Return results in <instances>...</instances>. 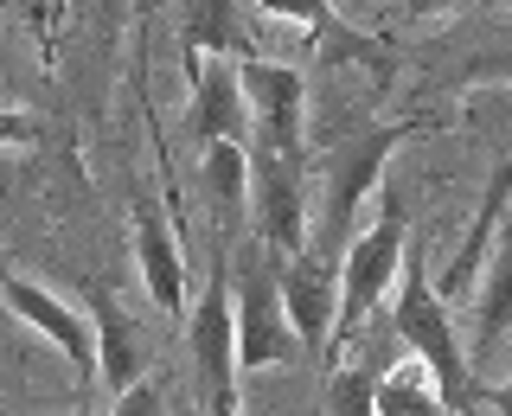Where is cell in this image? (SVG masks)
<instances>
[{"label":"cell","mask_w":512,"mask_h":416,"mask_svg":"<svg viewBox=\"0 0 512 416\" xmlns=\"http://www.w3.org/2000/svg\"><path fill=\"white\" fill-rule=\"evenodd\" d=\"M397 333H404L410 359L429 365V378H436L442 391V410H493L500 404V384L474 378L468 359H461V333H455V308L429 288V269H423V244H404L397 256Z\"/></svg>","instance_id":"6da1fadb"},{"label":"cell","mask_w":512,"mask_h":416,"mask_svg":"<svg viewBox=\"0 0 512 416\" xmlns=\"http://www.w3.org/2000/svg\"><path fill=\"white\" fill-rule=\"evenodd\" d=\"M397 256H404V192L384 186L378 224L359 231V237H346L340 263H333V327H327V346H346L352 327L378 308V295L397 276Z\"/></svg>","instance_id":"7a4b0ae2"},{"label":"cell","mask_w":512,"mask_h":416,"mask_svg":"<svg viewBox=\"0 0 512 416\" xmlns=\"http://www.w3.org/2000/svg\"><path fill=\"white\" fill-rule=\"evenodd\" d=\"M231 333H237V365L256 372V365H282L295 352V327L282 314V288H276V256L269 244L237 250V276H231Z\"/></svg>","instance_id":"3957f363"},{"label":"cell","mask_w":512,"mask_h":416,"mask_svg":"<svg viewBox=\"0 0 512 416\" xmlns=\"http://www.w3.org/2000/svg\"><path fill=\"white\" fill-rule=\"evenodd\" d=\"M237 90H244V109L256 116V148H276L288 160H301V128H308V77L295 64L276 58H244L237 64Z\"/></svg>","instance_id":"277c9868"},{"label":"cell","mask_w":512,"mask_h":416,"mask_svg":"<svg viewBox=\"0 0 512 416\" xmlns=\"http://www.w3.org/2000/svg\"><path fill=\"white\" fill-rule=\"evenodd\" d=\"M410 135H416V122H384V128H365V135H352L327 154V244L333 250H346L352 205L384 180V160H391V148H404ZM333 263H340V256H333Z\"/></svg>","instance_id":"5b68a950"},{"label":"cell","mask_w":512,"mask_h":416,"mask_svg":"<svg viewBox=\"0 0 512 416\" xmlns=\"http://www.w3.org/2000/svg\"><path fill=\"white\" fill-rule=\"evenodd\" d=\"M250 186H256V231L276 256L308 250V199H301V160L276 148L250 154Z\"/></svg>","instance_id":"8992f818"},{"label":"cell","mask_w":512,"mask_h":416,"mask_svg":"<svg viewBox=\"0 0 512 416\" xmlns=\"http://www.w3.org/2000/svg\"><path fill=\"white\" fill-rule=\"evenodd\" d=\"M0 301H7L13 314L26 320V327H39L45 340H52L64 359H71V378L77 391H96V327L77 308H64L52 288L26 282V276H0Z\"/></svg>","instance_id":"52a82bcc"},{"label":"cell","mask_w":512,"mask_h":416,"mask_svg":"<svg viewBox=\"0 0 512 416\" xmlns=\"http://www.w3.org/2000/svg\"><path fill=\"white\" fill-rule=\"evenodd\" d=\"M192 359H199V397L212 410H237V333H231V276L212 269L199 314H192Z\"/></svg>","instance_id":"ba28073f"},{"label":"cell","mask_w":512,"mask_h":416,"mask_svg":"<svg viewBox=\"0 0 512 416\" xmlns=\"http://www.w3.org/2000/svg\"><path fill=\"white\" fill-rule=\"evenodd\" d=\"M192 64V109H186V128H192V141H237L244 135V122H250V109H244V90H237V71L224 58H205V52H186Z\"/></svg>","instance_id":"9c48e42d"},{"label":"cell","mask_w":512,"mask_h":416,"mask_svg":"<svg viewBox=\"0 0 512 416\" xmlns=\"http://www.w3.org/2000/svg\"><path fill=\"white\" fill-rule=\"evenodd\" d=\"M276 288H282V314H288V327H295V340L301 346H327V327H333V256L295 250L276 269Z\"/></svg>","instance_id":"30bf717a"},{"label":"cell","mask_w":512,"mask_h":416,"mask_svg":"<svg viewBox=\"0 0 512 416\" xmlns=\"http://www.w3.org/2000/svg\"><path fill=\"white\" fill-rule=\"evenodd\" d=\"M487 263V282H480V314H474V352H468V372L487 378L500 365V340H506V320H512V244L493 237V250L480 256Z\"/></svg>","instance_id":"8fae6325"},{"label":"cell","mask_w":512,"mask_h":416,"mask_svg":"<svg viewBox=\"0 0 512 416\" xmlns=\"http://www.w3.org/2000/svg\"><path fill=\"white\" fill-rule=\"evenodd\" d=\"M135 256H141V282H148L154 308L167 320H180L186 308V269H180V250H173L167 224H160L154 205H135Z\"/></svg>","instance_id":"7c38bea8"},{"label":"cell","mask_w":512,"mask_h":416,"mask_svg":"<svg viewBox=\"0 0 512 416\" xmlns=\"http://www.w3.org/2000/svg\"><path fill=\"white\" fill-rule=\"evenodd\" d=\"M90 327H96V365H103V384H109V397H116V391H128V384L141 378V365H148L141 359V333H135V320H128V308L109 295V288L96 295Z\"/></svg>","instance_id":"4fadbf2b"},{"label":"cell","mask_w":512,"mask_h":416,"mask_svg":"<svg viewBox=\"0 0 512 416\" xmlns=\"http://www.w3.org/2000/svg\"><path fill=\"white\" fill-rule=\"evenodd\" d=\"M506 192H512V167H493V180H487V199H480V218H474V231H468V250L455 256V269H448L442 282H429V288H436V295L448 301V308H455V301H468L480 256L493 250V237H500V224H506Z\"/></svg>","instance_id":"5bb4252c"},{"label":"cell","mask_w":512,"mask_h":416,"mask_svg":"<svg viewBox=\"0 0 512 416\" xmlns=\"http://www.w3.org/2000/svg\"><path fill=\"white\" fill-rule=\"evenodd\" d=\"M263 13H276V20H295V26H308L314 39H327L333 52H346V58H372L384 64V45L378 39H359L340 13H333V0H256Z\"/></svg>","instance_id":"9a60e30c"},{"label":"cell","mask_w":512,"mask_h":416,"mask_svg":"<svg viewBox=\"0 0 512 416\" xmlns=\"http://www.w3.org/2000/svg\"><path fill=\"white\" fill-rule=\"evenodd\" d=\"M372 416H442V391L429 378V365L410 359L397 372H384L372 384Z\"/></svg>","instance_id":"2e32d148"},{"label":"cell","mask_w":512,"mask_h":416,"mask_svg":"<svg viewBox=\"0 0 512 416\" xmlns=\"http://www.w3.org/2000/svg\"><path fill=\"white\" fill-rule=\"evenodd\" d=\"M186 52H237L250 58V32L237 20V0H192L186 7Z\"/></svg>","instance_id":"e0dca14e"},{"label":"cell","mask_w":512,"mask_h":416,"mask_svg":"<svg viewBox=\"0 0 512 416\" xmlns=\"http://www.w3.org/2000/svg\"><path fill=\"white\" fill-rule=\"evenodd\" d=\"M205 192H212L218 218L231 224L237 205H244V192H250V154L237 148V141H205Z\"/></svg>","instance_id":"ac0fdd59"},{"label":"cell","mask_w":512,"mask_h":416,"mask_svg":"<svg viewBox=\"0 0 512 416\" xmlns=\"http://www.w3.org/2000/svg\"><path fill=\"white\" fill-rule=\"evenodd\" d=\"M372 365H340V372L327 378V410H340V416H372Z\"/></svg>","instance_id":"d6986e66"},{"label":"cell","mask_w":512,"mask_h":416,"mask_svg":"<svg viewBox=\"0 0 512 416\" xmlns=\"http://www.w3.org/2000/svg\"><path fill=\"white\" fill-rule=\"evenodd\" d=\"M0 141H32V122L26 116H0Z\"/></svg>","instance_id":"ffe728a7"},{"label":"cell","mask_w":512,"mask_h":416,"mask_svg":"<svg viewBox=\"0 0 512 416\" xmlns=\"http://www.w3.org/2000/svg\"><path fill=\"white\" fill-rule=\"evenodd\" d=\"M442 7H455V0H410V13H442Z\"/></svg>","instance_id":"44dd1931"}]
</instances>
